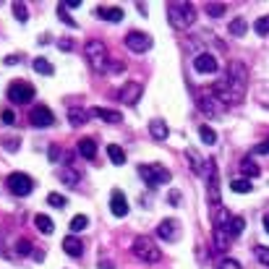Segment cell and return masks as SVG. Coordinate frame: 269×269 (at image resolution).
<instances>
[{"instance_id":"1","label":"cell","mask_w":269,"mask_h":269,"mask_svg":"<svg viewBox=\"0 0 269 269\" xmlns=\"http://www.w3.org/2000/svg\"><path fill=\"white\" fill-rule=\"evenodd\" d=\"M246 86H248V71H246V66L233 61L228 66L225 79H220L212 86V94L228 107V104H238V102L246 97Z\"/></svg>"},{"instance_id":"2","label":"cell","mask_w":269,"mask_h":269,"mask_svg":"<svg viewBox=\"0 0 269 269\" xmlns=\"http://www.w3.org/2000/svg\"><path fill=\"white\" fill-rule=\"evenodd\" d=\"M168 21L178 32H186L196 21V8H193V3H186V0H175V3L168 6Z\"/></svg>"},{"instance_id":"3","label":"cell","mask_w":269,"mask_h":269,"mask_svg":"<svg viewBox=\"0 0 269 269\" xmlns=\"http://www.w3.org/2000/svg\"><path fill=\"white\" fill-rule=\"evenodd\" d=\"M243 225H246L243 217H233L230 222H225V225L214 228V253L225 251V248L235 241V238L243 233Z\"/></svg>"},{"instance_id":"4","label":"cell","mask_w":269,"mask_h":269,"mask_svg":"<svg viewBox=\"0 0 269 269\" xmlns=\"http://www.w3.org/2000/svg\"><path fill=\"white\" fill-rule=\"evenodd\" d=\"M84 58H86L89 68H92L94 73L107 71L110 58H107V47H104V42H102V39H89V42L84 44Z\"/></svg>"},{"instance_id":"5","label":"cell","mask_w":269,"mask_h":269,"mask_svg":"<svg viewBox=\"0 0 269 269\" xmlns=\"http://www.w3.org/2000/svg\"><path fill=\"white\" fill-rule=\"evenodd\" d=\"M131 251H133V256H136L139 261H144V264H157V261L162 259L159 246H157L149 235H136V238H133Z\"/></svg>"},{"instance_id":"6","label":"cell","mask_w":269,"mask_h":269,"mask_svg":"<svg viewBox=\"0 0 269 269\" xmlns=\"http://www.w3.org/2000/svg\"><path fill=\"white\" fill-rule=\"evenodd\" d=\"M139 175L149 183V188H157V186H162V183H170V178H173L165 165H154V162L141 165V168H139Z\"/></svg>"},{"instance_id":"7","label":"cell","mask_w":269,"mask_h":269,"mask_svg":"<svg viewBox=\"0 0 269 269\" xmlns=\"http://www.w3.org/2000/svg\"><path fill=\"white\" fill-rule=\"evenodd\" d=\"M206 186H209V201H212V206H222V196H220V173H217V159H206Z\"/></svg>"},{"instance_id":"8","label":"cell","mask_w":269,"mask_h":269,"mask_svg":"<svg viewBox=\"0 0 269 269\" xmlns=\"http://www.w3.org/2000/svg\"><path fill=\"white\" fill-rule=\"evenodd\" d=\"M6 183H8V191L13 196H29L34 191V181L26 173H11Z\"/></svg>"},{"instance_id":"9","label":"cell","mask_w":269,"mask_h":269,"mask_svg":"<svg viewBox=\"0 0 269 269\" xmlns=\"http://www.w3.org/2000/svg\"><path fill=\"white\" fill-rule=\"evenodd\" d=\"M8 99L13 104H29L34 99V86L26 84V81H13L8 86Z\"/></svg>"},{"instance_id":"10","label":"cell","mask_w":269,"mask_h":269,"mask_svg":"<svg viewBox=\"0 0 269 269\" xmlns=\"http://www.w3.org/2000/svg\"><path fill=\"white\" fill-rule=\"evenodd\" d=\"M141 97H144V86L139 81H126L121 86V92H118V99H121L123 104H128V107H133Z\"/></svg>"},{"instance_id":"11","label":"cell","mask_w":269,"mask_h":269,"mask_svg":"<svg viewBox=\"0 0 269 269\" xmlns=\"http://www.w3.org/2000/svg\"><path fill=\"white\" fill-rule=\"evenodd\" d=\"M196 104H199V110H201L204 115H209V118H217V115L222 113V107H225V104H222V102H220L212 92H209V94H206V92H201V94H199V99H196Z\"/></svg>"},{"instance_id":"12","label":"cell","mask_w":269,"mask_h":269,"mask_svg":"<svg viewBox=\"0 0 269 269\" xmlns=\"http://www.w3.org/2000/svg\"><path fill=\"white\" fill-rule=\"evenodd\" d=\"M157 238H162L165 243H175L181 238V222L178 220H162L157 225Z\"/></svg>"},{"instance_id":"13","label":"cell","mask_w":269,"mask_h":269,"mask_svg":"<svg viewBox=\"0 0 269 269\" xmlns=\"http://www.w3.org/2000/svg\"><path fill=\"white\" fill-rule=\"evenodd\" d=\"M29 121H32L34 128H50L55 123V115L50 107H44V104H39V107H34L32 113H29Z\"/></svg>"},{"instance_id":"14","label":"cell","mask_w":269,"mask_h":269,"mask_svg":"<svg viewBox=\"0 0 269 269\" xmlns=\"http://www.w3.org/2000/svg\"><path fill=\"white\" fill-rule=\"evenodd\" d=\"M126 44H128V50H133V52H146L149 47H152V37L144 34V32H128Z\"/></svg>"},{"instance_id":"15","label":"cell","mask_w":269,"mask_h":269,"mask_svg":"<svg viewBox=\"0 0 269 269\" xmlns=\"http://www.w3.org/2000/svg\"><path fill=\"white\" fill-rule=\"evenodd\" d=\"M110 212H113L115 217H126V214H128V199H126V193H123L121 188H115V191L110 193Z\"/></svg>"},{"instance_id":"16","label":"cell","mask_w":269,"mask_h":269,"mask_svg":"<svg viewBox=\"0 0 269 269\" xmlns=\"http://www.w3.org/2000/svg\"><path fill=\"white\" fill-rule=\"evenodd\" d=\"M193 68H196L199 73H214L217 71V58L209 55V52H199L196 58H193Z\"/></svg>"},{"instance_id":"17","label":"cell","mask_w":269,"mask_h":269,"mask_svg":"<svg viewBox=\"0 0 269 269\" xmlns=\"http://www.w3.org/2000/svg\"><path fill=\"white\" fill-rule=\"evenodd\" d=\"M186 157H188V165H191V170L196 173L199 178H206V159H201V154L196 152V149L188 146V149H186Z\"/></svg>"},{"instance_id":"18","label":"cell","mask_w":269,"mask_h":269,"mask_svg":"<svg viewBox=\"0 0 269 269\" xmlns=\"http://www.w3.org/2000/svg\"><path fill=\"white\" fill-rule=\"evenodd\" d=\"M97 16H99L102 21L118 24V21H123V8H118V6H99V8H97Z\"/></svg>"},{"instance_id":"19","label":"cell","mask_w":269,"mask_h":269,"mask_svg":"<svg viewBox=\"0 0 269 269\" xmlns=\"http://www.w3.org/2000/svg\"><path fill=\"white\" fill-rule=\"evenodd\" d=\"M149 133H152V139H157V141H165L168 136H170V128H168V123L165 121H149Z\"/></svg>"},{"instance_id":"20","label":"cell","mask_w":269,"mask_h":269,"mask_svg":"<svg viewBox=\"0 0 269 269\" xmlns=\"http://www.w3.org/2000/svg\"><path fill=\"white\" fill-rule=\"evenodd\" d=\"M63 251L68 253V256H73V259H79L81 253H84V243L79 241L76 235H68L66 241H63Z\"/></svg>"},{"instance_id":"21","label":"cell","mask_w":269,"mask_h":269,"mask_svg":"<svg viewBox=\"0 0 269 269\" xmlns=\"http://www.w3.org/2000/svg\"><path fill=\"white\" fill-rule=\"evenodd\" d=\"M89 113H92L94 118H99V121H104V123H118V121H123L121 113H118V110H107V107H92Z\"/></svg>"},{"instance_id":"22","label":"cell","mask_w":269,"mask_h":269,"mask_svg":"<svg viewBox=\"0 0 269 269\" xmlns=\"http://www.w3.org/2000/svg\"><path fill=\"white\" fill-rule=\"evenodd\" d=\"M79 154L86 157V159H94V157H97V141L89 139V136L81 139V141H79Z\"/></svg>"},{"instance_id":"23","label":"cell","mask_w":269,"mask_h":269,"mask_svg":"<svg viewBox=\"0 0 269 269\" xmlns=\"http://www.w3.org/2000/svg\"><path fill=\"white\" fill-rule=\"evenodd\" d=\"M34 225H37V230L44 233V235H52V230H55V222H52L47 214H37V217H34Z\"/></svg>"},{"instance_id":"24","label":"cell","mask_w":269,"mask_h":269,"mask_svg":"<svg viewBox=\"0 0 269 269\" xmlns=\"http://www.w3.org/2000/svg\"><path fill=\"white\" fill-rule=\"evenodd\" d=\"M246 29H248V24H246L243 16H235V19L228 24V32H230L233 37H243V34H246Z\"/></svg>"},{"instance_id":"25","label":"cell","mask_w":269,"mask_h":269,"mask_svg":"<svg viewBox=\"0 0 269 269\" xmlns=\"http://www.w3.org/2000/svg\"><path fill=\"white\" fill-rule=\"evenodd\" d=\"M89 115H92V113H86L84 107H71L68 110V121H71V126H84Z\"/></svg>"},{"instance_id":"26","label":"cell","mask_w":269,"mask_h":269,"mask_svg":"<svg viewBox=\"0 0 269 269\" xmlns=\"http://www.w3.org/2000/svg\"><path fill=\"white\" fill-rule=\"evenodd\" d=\"M61 181L73 188V186H79L81 175H79V170H73V168H61Z\"/></svg>"},{"instance_id":"27","label":"cell","mask_w":269,"mask_h":269,"mask_svg":"<svg viewBox=\"0 0 269 269\" xmlns=\"http://www.w3.org/2000/svg\"><path fill=\"white\" fill-rule=\"evenodd\" d=\"M32 68H34L37 73H42V76H52V73H55L52 63H50V61H44V58H34V63H32Z\"/></svg>"},{"instance_id":"28","label":"cell","mask_w":269,"mask_h":269,"mask_svg":"<svg viewBox=\"0 0 269 269\" xmlns=\"http://www.w3.org/2000/svg\"><path fill=\"white\" fill-rule=\"evenodd\" d=\"M107 157L113 159V165H123V162H126V152H123L118 144H110V146H107Z\"/></svg>"},{"instance_id":"29","label":"cell","mask_w":269,"mask_h":269,"mask_svg":"<svg viewBox=\"0 0 269 269\" xmlns=\"http://www.w3.org/2000/svg\"><path fill=\"white\" fill-rule=\"evenodd\" d=\"M13 251H16L19 256H29V253H34V248H32V241H26V238H19V241H16V246H13Z\"/></svg>"},{"instance_id":"30","label":"cell","mask_w":269,"mask_h":269,"mask_svg":"<svg viewBox=\"0 0 269 269\" xmlns=\"http://www.w3.org/2000/svg\"><path fill=\"white\" fill-rule=\"evenodd\" d=\"M86 228H89V217L86 214H76V217L71 220V233H81Z\"/></svg>"},{"instance_id":"31","label":"cell","mask_w":269,"mask_h":269,"mask_svg":"<svg viewBox=\"0 0 269 269\" xmlns=\"http://www.w3.org/2000/svg\"><path fill=\"white\" fill-rule=\"evenodd\" d=\"M241 170H243V175H248V178H256V175L261 173L256 162H253V159H248V157H246V159L241 162Z\"/></svg>"},{"instance_id":"32","label":"cell","mask_w":269,"mask_h":269,"mask_svg":"<svg viewBox=\"0 0 269 269\" xmlns=\"http://www.w3.org/2000/svg\"><path fill=\"white\" fill-rule=\"evenodd\" d=\"M199 136H201V141L209 144V146L217 144V133H214V128H209V126H201V128H199Z\"/></svg>"},{"instance_id":"33","label":"cell","mask_w":269,"mask_h":269,"mask_svg":"<svg viewBox=\"0 0 269 269\" xmlns=\"http://www.w3.org/2000/svg\"><path fill=\"white\" fill-rule=\"evenodd\" d=\"M253 32H256L259 37H266L269 34V16H259L256 24H253Z\"/></svg>"},{"instance_id":"34","label":"cell","mask_w":269,"mask_h":269,"mask_svg":"<svg viewBox=\"0 0 269 269\" xmlns=\"http://www.w3.org/2000/svg\"><path fill=\"white\" fill-rule=\"evenodd\" d=\"M58 16H61V21H63V24H68L71 29H76V26H79V24H76V19H73V16H68V8H66L63 3L58 6Z\"/></svg>"},{"instance_id":"35","label":"cell","mask_w":269,"mask_h":269,"mask_svg":"<svg viewBox=\"0 0 269 269\" xmlns=\"http://www.w3.org/2000/svg\"><path fill=\"white\" fill-rule=\"evenodd\" d=\"M13 16H16V21L26 24V21H29V11H26V6H24V3H13Z\"/></svg>"},{"instance_id":"36","label":"cell","mask_w":269,"mask_h":269,"mask_svg":"<svg viewBox=\"0 0 269 269\" xmlns=\"http://www.w3.org/2000/svg\"><path fill=\"white\" fill-rule=\"evenodd\" d=\"M230 188H233L235 193H248V191H251L253 186H251V183L246 181V178H238V181H233V183H230Z\"/></svg>"},{"instance_id":"37","label":"cell","mask_w":269,"mask_h":269,"mask_svg":"<svg viewBox=\"0 0 269 269\" xmlns=\"http://www.w3.org/2000/svg\"><path fill=\"white\" fill-rule=\"evenodd\" d=\"M206 16H214V19L225 16V6L222 3H206Z\"/></svg>"},{"instance_id":"38","label":"cell","mask_w":269,"mask_h":269,"mask_svg":"<svg viewBox=\"0 0 269 269\" xmlns=\"http://www.w3.org/2000/svg\"><path fill=\"white\" fill-rule=\"evenodd\" d=\"M47 204H50V206H55V209H63V206L68 204V199H66V196H61V193H50V196H47Z\"/></svg>"},{"instance_id":"39","label":"cell","mask_w":269,"mask_h":269,"mask_svg":"<svg viewBox=\"0 0 269 269\" xmlns=\"http://www.w3.org/2000/svg\"><path fill=\"white\" fill-rule=\"evenodd\" d=\"M253 253H256V259H259L264 266H269V248H266V246H256V251H253Z\"/></svg>"},{"instance_id":"40","label":"cell","mask_w":269,"mask_h":269,"mask_svg":"<svg viewBox=\"0 0 269 269\" xmlns=\"http://www.w3.org/2000/svg\"><path fill=\"white\" fill-rule=\"evenodd\" d=\"M217 269H243V266H241V264H238L235 259H222Z\"/></svg>"},{"instance_id":"41","label":"cell","mask_w":269,"mask_h":269,"mask_svg":"<svg viewBox=\"0 0 269 269\" xmlns=\"http://www.w3.org/2000/svg\"><path fill=\"white\" fill-rule=\"evenodd\" d=\"M0 118H3L6 126H13V123H16V115H13L11 110H3V113H0Z\"/></svg>"},{"instance_id":"42","label":"cell","mask_w":269,"mask_h":269,"mask_svg":"<svg viewBox=\"0 0 269 269\" xmlns=\"http://www.w3.org/2000/svg\"><path fill=\"white\" fill-rule=\"evenodd\" d=\"M3 146L8 149V152H16V149H19V139H3Z\"/></svg>"},{"instance_id":"43","label":"cell","mask_w":269,"mask_h":269,"mask_svg":"<svg viewBox=\"0 0 269 269\" xmlns=\"http://www.w3.org/2000/svg\"><path fill=\"white\" fill-rule=\"evenodd\" d=\"M97 269H115V264H113L110 259H99V264H97Z\"/></svg>"},{"instance_id":"44","label":"cell","mask_w":269,"mask_h":269,"mask_svg":"<svg viewBox=\"0 0 269 269\" xmlns=\"http://www.w3.org/2000/svg\"><path fill=\"white\" fill-rule=\"evenodd\" d=\"M253 152H256V154H266V152H269V139H266L264 144H259L256 149H253Z\"/></svg>"},{"instance_id":"45","label":"cell","mask_w":269,"mask_h":269,"mask_svg":"<svg viewBox=\"0 0 269 269\" xmlns=\"http://www.w3.org/2000/svg\"><path fill=\"white\" fill-rule=\"evenodd\" d=\"M58 157H61V149H58V146H50V159L58 162Z\"/></svg>"},{"instance_id":"46","label":"cell","mask_w":269,"mask_h":269,"mask_svg":"<svg viewBox=\"0 0 269 269\" xmlns=\"http://www.w3.org/2000/svg\"><path fill=\"white\" fill-rule=\"evenodd\" d=\"M58 44H61V50H73V42L71 39H61Z\"/></svg>"},{"instance_id":"47","label":"cell","mask_w":269,"mask_h":269,"mask_svg":"<svg viewBox=\"0 0 269 269\" xmlns=\"http://www.w3.org/2000/svg\"><path fill=\"white\" fill-rule=\"evenodd\" d=\"M178 201H181V193L173 191V193H170V204H173V206H178Z\"/></svg>"},{"instance_id":"48","label":"cell","mask_w":269,"mask_h":269,"mask_svg":"<svg viewBox=\"0 0 269 269\" xmlns=\"http://www.w3.org/2000/svg\"><path fill=\"white\" fill-rule=\"evenodd\" d=\"M16 61H19L16 55H8V58H6V66H16Z\"/></svg>"},{"instance_id":"49","label":"cell","mask_w":269,"mask_h":269,"mask_svg":"<svg viewBox=\"0 0 269 269\" xmlns=\"http://www.w3.org/2000/svg\"><path fill=\"white\" fill-rule=\"evenodd\" d=\"M110 68H113V71H126V63H118V61H115Z\"/></svg>"},{"instance_id":"50","label":"cell","mask_w":269,"mask_h":269,"mask_svg":"<svg viewBox=\"0 0 269 269\" xmlns=\"http://www.w3.org/2000/svg\"><path fill=\"white\" fill-rule=\"evenodd\" d=\"M63 6H66V8H79L81 3H79V0H68V3H63Z\"/></svg>"},{"instance_id":"51","label":"cell","mask_w":269,"mask_h":269,"mask_svg":"<svg viewBox=\"0 0 269 269\" xmlns=\"http://www.w3.org/2000/svg\"><path fill=\"white\" fill-rule=\"evenodd\" d=\"M264 230L269 233V214H264Z\"/></svg>"}]
</instances>
